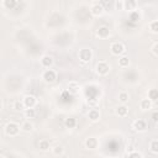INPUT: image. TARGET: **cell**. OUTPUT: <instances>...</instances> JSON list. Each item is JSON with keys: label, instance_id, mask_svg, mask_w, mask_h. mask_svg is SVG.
<instances>
[{"label": "cell", "instance_id": "cell-1", "mask_svg": "<svg viewBox=\"0 0 158 158\" xmlns=\"http://www.w3.org/2000/svg\"><path fill=\"white\" fill-rule=\"evenodd\" d=\"M4 132H5V135L9 136V137H15V136H17L19 132H20V125L16 123V122L10 121V122H7V123L5 125Z\"/></svg>", "mask_w": 158, "mask_h": 158}, {"label": "cell", "instance_id": "cell-2", "mask_svg": "<svg viewBox=\"0 0 158 158\" xmlns=\"http://www.w3.org/2000/svg\"><path fill=\"white\" fill-rule=\"evenodd\" d=\"M78 58L83 63H89L93 58V51L90 48H81L78 52Z\"/></svg>", "mask_w": 158, "mask_h": 158}, {"label": "cell", "instance_id": "cell-3", "mask_svg": "<svg viewBox=\"0 0 158 158\" xmlns=\"http://www.w3.org/2000/svg\"><path fill=\"white\" fill-rule=\"evenodd\" d=\"M95 72L99 74V75H107L109 73H110V65H109V63L107 62H105V60H101V62H99V63H96V65H95Z\"/></svg>", "mask_w": 158, "mask_h": 158}, {"label": "cell", "instance_id": "cell-4", "mask_svg": "<svg viewBox=\"0 0 158 158\" xmlns=\"http://www.w3.org/2000/svg\"><path fill=\"white\" fill-rule=\"evenodd\" d=\"M125 51H126V48H125L123 43H121V42H112L110 44V52L114 56H121L125 53Z\"/></svg>", "mask_w": 158, "mask_h": 158}, {"label": "cell", "instance_id": "cell-5", "mask_svg": "<svg viewBox=\"0 0 158 158\" xmlns=\"http://www.w3.org/2000/svg\"><path fill=\"white\" fill-rule=\"evenodd\" d=\"M42 79H43L46 83L52 84V83H54L56 79H57V73H56L53 69H46V70L43 72V74H42Z\"/></svg>", "mask_w": 158, "mask_h": 158}, {"label": "cell", "instance_id": "cell-6", "mask_svg": "<svg viewBox=\"0 0 158 158\" xmlns=\"http://www.w3.org/2000/svg\"><path fill=\"white\" fill-rule=\"evenodd\" d=\"M132 128L136 132H144L147 130V122L142 118H137L132 122Z\"/></svg>", "mask_w": 158, "mask_h": 158}, {"label": "cell", "instance_id": "cell-7", "mask_svg": "<svg viewBox=\"0 0 158 158\" xmlns=\"http://www.w3.org/2000/svg\"><path fill=\"white\" fill-rule=\"evenodd\" d=\"M84 144H85V148L88 149H96L99 147V139L96 137H88Z\"/></svg>", "mask_w": 158, "mask_h": 158}, {"label": "cell", "instance_id": "cell-8", "mask_svg": "<svg viewBox=\"0 0 158 158\" xmlns=\"http://www.w3.org/2000/svg\"><path fill=\"white\" fill-rule=\"evenodd\" d=\"M96 36L101 40H105V38H109L110 37V28L107 26H100L98 30H96Z\"/></svg>", "mask_w": 158, "mask_h": 158}, {"label": "cell", "instance_id": "cell-9", "mask_svg": "<svg viewBox=\"0 0 158 158\" xmlns=\"http://www.w3.org/2000/svg\"><path fill=\"white\" fill-rule=\"evenodd\" d=\"M23 105H25V109L26 107H35L36 104H37V99L33 96V95H25L23 99Z\"/></svg>", "mask_w": 158, "mask_h": 158}, {"label": "cell", "instance_id": "cell-10", "mask_svg": "<svg viewBox=\"0 0 158 158\" xmlns=\"http://www.w3.org/2000/svg\"><path fill=\"white\" fill-rule=\"evenodd\" d=\"M122 6H123V10H125V11L131 12V11L136 10L137 2H136V0H123V1H122Z\"/></svg>", "mask_w": 158, "mask_h": 158}, {"label": "cell", "instance_id": "cell-11", "mask_svg": "<svg viewBox=\"0 0 158 158\" xmlns=\"http://www.w3.org/2000/svg\"><path fill=\"white\" fill-rule=\"evenodd\" d=\"M90 12H91L93 16L100 17V16L104 14V7H102V5H100V4H94V5H91V7H90Z\"/></svg>", "mask_w": 158, "mask_h": 158}, {"label": "cell", "instance_id": "cell-12", "mask_svg": "<svg viewBox=\"0 0 158 158\" xmlns=\"http://www.w3.org/2000/svg\"><path fill=\"white\" fill-rule=\"evenodd\" d=\"M53 63H54V59L49 54H46V56H43L41 58V65L44 67V68H51L53 65Z\"/></svg>", "mask_w": 158, "mask_h": 158}, {"label": "cell", "instance_id": "cell-13", "mask_svg": "<svg viewBox=\"0 0 158 158\" xmlns=\"http://www.w3.org/2000/svg\"><path fill=\"white\" fill-rule=\"evenodd\" d=\"M115 114H116L118 117H126L127 114H128V107L126 106V104H121V105H118V106L115 109Z\"/></svg>", "mask_w": 158, "mask_h": 158}, {"label": "cell", "instance_id": "cell-14", "mask_svg": "<svg viewBox=\"0 0 158 158\" xmlns=\"http://www.w3.org/2000/svg\"><path fill=\"white\" fill-rule=\"evenodd\" d=\"M88 118H89L91 122L99 121V118H100V112H99V110H96V109L89 110V112H88Z\"/></svg>", "mask_w": 158, "mask_h": 158}, {"label": "cell", "instance_id": "cell-15", "mask_svg": "<svg viewBox=\"0 0 158 158\" xmlns=\"http://www.w3.org/2000/svg\"><path fill=\"white\" fill-rule=\"evenodd\" d=\"M79 89H80V86H79V84L77 81H69L68 83V91L70 94H78Z\"/></svg>", "mask_w": 158, "mask_h": 158}, {"label": "cell", "instance_id": "cell-16", "mask_svg": "<svg viewBox=\"0 0 158 158\" xmlns=\"http://www.w3.org/2000/svg\"><path fill=\"white\" fill-rule=\"evenodd\" d=\"M152 105H153V102H152L149 99H143V100H141V102H139V107H141V110H143V111L151 110V109H152Z\"/></svg>", "mask_w": 158, "mask_h": 158}, {"label": "cell", "instance_id": "cell-17", "mask_svg": "<svg viewBox=\"0 0 158 158\" xmlns=\"http://www.w3.org/2000/svg\"><path fill=\"white\" fill-rule=\"evenodd\" d=\"M20 130L23 131V132H31V131L33 130V123L30 122V120L23 121V122L21 123V126H20Z\"/></svg>", "mask_w": 158, "mask_h": 158}, {"label": "cell", "instance_id": "cell-18", "mask_svg": "<svg viewBox=\"0 0 158 158\" xmlns=\"http://www.w3.org/2000/svg\"><path fill=\"white\" fill-rule=\"evenodd\" d=\"M38 148H40V151H42V152H47V151L51 148L49 141H48V139H41V141L38 142Z\"/></svg>", "mask_w": 158, "mask_h": 158}, {"label": "cell", "instance_id": "cell-19", "mask_svg": "<svg viewBox=\"0 0 158 158\" xmlns=\"http://www.w3.org/2000/svg\"><path fill=\"white\" fill-rule=\"evenodd\" d=\"M118 65H120L121 68L128 67V65H130V58H128L127 56H122V54H121V57L118 58Z\"/></svg>", "mask_w": 158, "mask_h": 158}, {"label": "cell", "instance_id": "cell-20", "mask_svg": "<svg viewBox=\"0 0 158 158\" xmlns=\"http://www.w3.org/2000/svg\"><path fill=\"white\" fill-rule=\"evenodd\" d=\"M147 95H148V99H149L152 102H154V101H157V99H158V90H157V89H149L148 93H147Z\"/></svg>", "mask_w": 158, "mask_h": 158}, {"label": "cell", "instance_id": "cell-21", "mask_svg": "<svg viewBox=\"0 0 158 158\" xmlns=\"http://www.w3.org/2000/svg\"><path fill=\"white\" fill-rule=\"evenodd\" d=\"M128 100H130L128 93H126V91L118 93V101H120L121 104H126V102H128Z\"/></svg>", "mask_w": 158, "mask_h": 158}, {"label": "cell", "instance_id": "cell-22", "mask_svg": "<svg viewBox=\"0 0 158 158\" xmlns=\"http://www.w3.org/2000/svg\"><path fill=\"white\" fill-rule=\"evenodd\" d=\"M149 151L153 154H158V139H152L149 143Z\"/></svg>", "mask_w": 158, "mask_h": 158}, {"label": "cell", "instance_id": "cell-23", "mask_svg": "<svg viewBox=\"0 0 158 158\" xmlns=\"http://www.w3.org/2000/svg\"><path fill=\"white\" fill-rule=\"evenodd\" d=\"M52 153H53V156H63V153H64V148H63V146H60V144H56V146L52 148Z\"/></svg>", "mask_w": 158, "mask_h": 158}, {"label": "cell", "instance_id": "cell-24", "mask_svg": "<svg viewBox=\"0 0 158 158\" xmlns=\"http://www.w3.org/2000/svg\"><path fill=\"white\" fill-rule=\"evenodd\" d=\"M128 19H130L132 22H138V21H139V19H141V16H139L138 11L133 10V11L128 12Z\"/></svg>", "mask_w": 158, "mask_h": 158}, {"label": "cell", "instance_id": "cell-25", "mask_svg": "<svg viewBox=\"0 0 158 158\" xmlns=\"http://www.w3.org/2000/svg\"><path fill=\"white\" fill-rule=\"evenodd\" d=\"M36 116V110L33 107H26L25 109V117L26 118H35Z\"/></svg>", "mask_w": 158, "mask_h": 158}, {"label": "cell", "instance_id": "cell-26", "mask_svg": "<svg viewBox=\"0 0 158 158\" xmlns=\"http://www.w3.org/2000/svg\"><path fill=\"white\" fill-rule=\"evenodd\" d=\"M64 126H65L67 128H74V127L77 126V120L73 118V117L65 118V121H64Z\"/></svg>", "mask_w": 158, "mask_h": 158}, {"label": "cell", "instance_id": "cell-27", "mask_svg": "<svg viewBox=\"0 0 158 158\" xmlns=\"http://www.w3.org/2000/svg\"><path fill=\"white\" fill-rule=\"evenodd\" d=\"M125 156L128 157V158H143V154H142L141 152H138V151H131V152H127Z\"/></svg>", "mask_w": 158, "mask_h": 158}, {"label": "cell", "instance_id": "cell-28", "mask_svg": "<svg viewBox=\"0 0 158 158\" xmlns=\"http://www.w3.org/2000/svg\"><path fill=\"white\" fill-rule=\"evenodd\" d=\"M16 6V0H4V7L7 10H11Z\"/></svg>", "mask_w": 158, "mask_h": 158}, {"label": "cell", "instance_id": "cell-29", "mask_svg": "<svg viewBox=\"0 0 158 158\" xmlns=\"http://www.w3.org/2000/svg\"><path fill=\"white\" fill-rule=\"evenodd\" d=\"M149 30L152 33H158V21L157 20H153L151 23H149Z\"/></svg>", "mask_w": 158, "mask_h": 158}, {"label": "cell", "instance_id": "cell-30", "mask_svg": "<svg viewBox=\"0 0 158 158\" xmlns=\"http://www.w3.org/2000/svg\"><path fill=\"white\" fill-rule=\"evenodd\" d=\"M14 109L16 110V111H22V110H25V105H23V101L21 100H16L15 102H14Z\"/></svg>", "mask_w": 158, "mask_h": 158}, {"label": "cell", "instance_id": "cell-31", "mask_svg": "<svg viewBox=\"0 0 158 158\" xmlns=\"http://www.w3.org/2000/svg\"><path fill=\"white\" fill-rule=\"evenodd\" d=\"M151 52L153 53L154 57H158V42H154L152 48H151Z\"/></svg>", "mask_w": 158, "mask_h": 158}, {"label": "cell", "instance_id": "cell-32", "mask_svg": "<svg viewBox=\"0 0 158 158\" xmlns=\"http://www.w3.org/2000/svg\"><path fill=\"white\" fill-rule=\"evenodd\" d=\"M115 7H116V10L117 11H121V10H123V6H122V1H116L115 2Z\"/></svg>", "mask_w": 158, "mask_h": 158}, {"label": "cell", "instance_id": "cell-33", "mask_svg": "<svg viewBox=\"0 0 158 158\" xmlns=\"http://www.w3.org/2000/svg\"><path fill=\"white\" fill-rule=\"evenodd\" d=\"M152 121H153L154 123H157V122H158V112H157V111H154V112H153V115H152Z\"/></svg>", "mask_w": 158, "mask_h": 158}, {"label": "cell", "instance_id": "cell-34", "mask_svg": "<svg viewBox=\"0 0 158 158\" xmlns=\"http://www.w3.org/2000/svg\"><path fill=\"white\" fill-rule=\"evenodd\" d=\"M2 110V102H1V100H0V111Z\"/></svg>", "mask_w": 158, "mask_h": 158}, {"label": "cell", "instance_id": "cell-35", "mask_svg": "<svg viewBox=\"0 0 158 158\" xmlns=\"http://www.w3.org/2000/svg\"><path fill=\"white\" fill-rule=\"evenodd\" d=\"M93 1H100V0H93Z\"/></svg>", "mask_w": 158, "mask_h": 158}, {"label": "cell", "instance_id": "cell-36", "mask_svg": "<svg viewBox=\"0 0 158 158\" xmlns=\"http://www.w3.org/2000/svg\"><path fill=\"white\" fill-rule=\"evenodd\" d=\"M25 1H26V0H25Z\"/></svg>", "mask_w": 158, "mask_h": 158}]
</instances>
